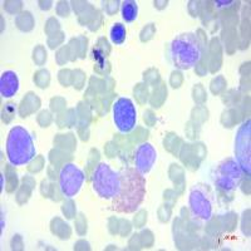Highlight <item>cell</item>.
Listing matches in <instances>:
<instances>
[{"mask_svg": "<svg viewBox=\"0 0 251 251\" xmlns=\"http://www.w3.org/2000/svg\"><path fill=\"white\" fill-rule=\"evenodd\" d=\"M120 191L113 197L112 207L121 214H133L146 196V178L136 169L127 167L120 172Z\"/></svg>", "mask_w": 251, "mask_h": 251, "instance_id": "obj_1", "label": "cell"}, {"mask_svg": "<svg viewBox=\"0 0 251 251\" xmlns=\"http://www.w3.org/2000/svg\"><path fill=\"white\" fill-rule=\"evenodd\" d=\"M6 156L13 166H23L35 157V146L30 133L24 127L15 126L6 138Z\"/></svg>", "mask_w": 251, "mask_h": 251, "instance_id": "obj_3", "label": "cell"}, {"mask_svg": "<svg viewBox=\"0 0 251 251\" xmlns=\"http://www.w3.org/2000/svg\"><path fill=\"white\" fill-rule=\"evenodd\" d=\"M113 122L121 133H128L136 127L137 111L129 98H120L113 104Z\"/></svg>", "mask_w": 251, "mask_h": 251, "instance_id": "obj_8", "label": "cell"}, {"mask_svg": "<svg viewBox=\"0 0 251 251\" xmlns=\"http://www.w3.org/2000/svg\"><path fill=\"white\" fill-rule=\"evenodd\" d=\"M126 35H127V31H126V26L121 23L113 24V26L111 28V31H109V37H111V40L114 44H120L125 43Z\"/></svg>", "mask_w": 251, "mask_h": 251, "instance_id": "obj_13", "label": "cell"}, {"mask_svg": "<svg viewBox=\"0 0 251 251\" xmlns=\"http://www.w3.org/2000/svg\"><path fill=\"white\" fill-rule=\"evenodd\" d=\"M19 89V79L15 72L6 71L0 78V93L4 98H10L15 96Z\"/></svg>", "mask_w": 251, "mask_h": 251, "instance_id": "obj_11", "label": "cell"}, {"mask_svg": "<svg viewBox=\"0 0 251 251\" xmlns=\"http://www.w3.org/2000/svg\"><path fill=\"white\" fill-rule=\"evenodd\" d=\"M244 171L234 158H226L216 166L212 172V181L220 191L231 194L239 187Z\"/></svg>", "mask_w": 251, "mask_h": 251, "instance_id": "obj_4", "label": "cell"}, {"mask_svg": "<svg viewBox=\"0 0 251 251\" xmlns=\"http://www.w3.org/2000/svg\"><path fill=\"white\" fill-rule=\"evenodd\" d=\"M188 205L192 216L201 221H208L212 216L211 192L203 185H196L191 188L188 196Z\"/></svg>", "mask_w": 251, "mask_h": 251, "instance_id": "obj_6", "label": "cell"}, {"mask_svg": "<svg viewBox=\"0 0 251 251\" xmlns=\"http://www.w3.org/2000/svg\"><path fill=\"white\" fill-rule=\"evenodd\" d=\"M84 182V174L73 163H67L63 166L59 174V187L62 194L66 197L75 196L82 188Z\"/></svg>", "mask_w": 251, "mask_h": 251, "instance_id": "obj_9", "label": "cell"}, {"mask_svg": "<svg viewBox=\"0 0 251 251\" xmlns=\"http://www.w3.org/2000/svg\"><path fill=\"white\" fill-rule=\"evenodd\" d=\"M201 44L199 38L192 33H183L174 39L170 48V55L174 66L178 69H190L201 59Z\"/></svg>", "mask_w": 251, "mask_h": 251, "instance_id": "obj_2", "label": "cell"}, {"mask_svg": "<svg viewBox=\"0 0 251 251\" xmlns=\"http://www.w3.org/2000/svg\"><path fill=\"white\" fill-rule=\"evenodd\" d=\"M120 172L112 170L107 163H100L96 167L92 177V186L100 199H113L120 191Z\"/></svg>", "mask_w": 251, "mask_h": 251, "instance_id": "obj_5", "label": "cell"}, {"mask_svg": "<svg viewBox=\"0 0 251 251\" xmlns=\"http://www.w3.org/2000/svg\"><path fill=\"white\" fill-rule=\"evenodd\" d=\"M157 152L151 143H141L134 151V169L142 175L149 174L156 162Z\"/></svg>", "mask_w": 251, "mask_h": 251, "instance_id": "obj_10", "label": "cell"}, {"mask_svg": "<svg viewBox=\"0 0 251 251\" xmlns=\"http://www.w3.org/2000/svg\"><path fill=\"white\" fill-rule=\"evenodd\" d=\"M250 120L244 122L237 129L235 138L236 162L246 175L251 174V127Z\"/></svg>", "mask_w": 251, "mask_h": 251, "instance_id": "obj_7", "label": "cell"}, {"mask_svg": "<svg viewBox=\"0 0 251 251\" xmlns=\"http://www.w3.org/2000/svg\"><path fill=\"white\" fill-rule=\"evenodd\" d=\"M121 12H122L123 20L127 22V23H131V22L137 19V15H138L137 3L133 1V0H126V1H123L122 3Z\"/></svg>", "mask_w": 251, "mask_h": 251, "instance_id": "obj_12", "label": "cell"}]
</instances>
